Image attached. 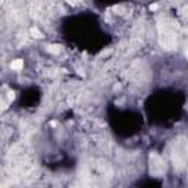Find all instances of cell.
Returning <instances> with one entry per match:
<instances>
[{
  "label": "cell",
  "instance_id": "6da1fadb",
  "mask_svg": "<svg viewBox=\"0 0 188 188\" xmlns=\"http://www.w3.org/2000/svg\"><path fill=\"white\" fill-rule=\"evenodd\" d=\"M22 66H24V62H22L21 59H16V60H13V62L10 63V68H12V69H15V71L21 69Z\"/></svg>",
  "mask_w": 188,
  "mask_h": 188
},
{
  "label": "cell",
  "instance_id": "7a4b0ae2",
  "mask_svg": "<svg viewBox=\"0 0 188 188\" xmlns=\"http://www.w3.org/2000/svg\"><path fill=\"white\" fill-rule=\"evenodd\" d=\"M31 34H32L34 37H37V38H40V37H43V35L40 34V31H38V29H35V28H32V29H31Z\"/></svg>",
  "mask_w": 188,
  "mask_h": 188
}]
</instances>
